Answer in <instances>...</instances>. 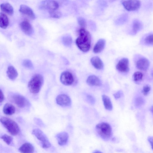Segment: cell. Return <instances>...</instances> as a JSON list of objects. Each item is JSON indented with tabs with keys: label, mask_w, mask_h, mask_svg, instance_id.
Returning <instances> with one entry per match:
<instances>
[{
	"label": "cell",
	"mask_w": 153,
	"mask_h": 153,
	"mask_svg": "<svg viewBox=\"0 0 153 153\" xmlns=\"http://www.w3.org/2000/svg\"><path fill=\"white\" fill-rule=\"evenodd\" d=\"M22 64L24 67L29 69H32L33 68V64L29 59H25L23 61Z\"/></svg>",
	"instance_id": "obj_30"
},
{
	"label": "cell",
	"mask_w": 153,
	"mask_h": 153,
	"mask_svg": "<svg viewBox=\"0 0 153 153\" xmlns=\"http://www.w3.org/2000/svg\"><path fill=\"white\" fill-rule=\"evenodd\" d=\"M56 137L58 144L60 146H63L67 143L68 140L69 136L67 132H62L57 134Z\"/></svg>",
	"instance_id": "obj_16"
},
{
	"label": "cell",
	"mask_w": 153,
	"mask_h": 153,
	"mask_svg": "<svg viewBox=\"0 0 153 153\" xmlns=\"http://www.w3.org/2000/svg\"><path fill=\"white\" fill-rule=\"evenodd\" d=\"M62 42L65 46L68 47L71 45L72 42V39L71 36L65 35L62 37Z\"/></svg>",
	"instance_id": "obj_28"
},
{
	"label": "cell",
	"mask_w": 153,
	"mask_h": 153,
	"mask_svg": "<svg viewBox=\"0 0 153 153\" xmlns=\"http://www.w3.org/2000/svg\"><path fill=\"white\" fill-rule=\"evenodd\" d=\"M123 95V93L122 91L119 90L116 93L113 94V95L116 99L120 98Z\"/></svg>",
	"instance_id": "obj_35"
},
{
	"label": "cell",
	"mask_w": 153,
	"mask_h": 153,
	"mask_svg": "<svg viewBox=\"0 0 153 153\" xmlns=\"http://www.w3.org/2000/svg\"><path fill=\"white\" fill-rule=\"evenodd\" d=\"M57 104L62 106H68L71 105V100L70 97L65 94L58 95L56 99Z\"/></svg>",
	"instance_id": "obj_11"
},
{
	"label": "cell",
	"mask_w": 153,
	"mask_h": 153,
	"mask_svg": "<svg viewBox=\"0 0 153 153\" xmlns=\"http://www.w3.org/2000/svg\"><path fill=\"white\" fill-rule=\"evenodd\" d=\"M7 73L8 77L11 80L15 79L18 75L17 70L12 65H9L8 66Z\"/></svg>",
	"instance_id": "obj_21"
},
{
	"label": "cell",
	"mask_w": 153,
	"mask_h": 153,
	"mask_svg": "<svg viewBox=\"0 0 153 153\" xmlns=\"http://www.w3.org/2000/svg\"><path fill=\"white\" fill-rule=\"evenodd\" d=\"M0 121L11 135L15 136L19 133L20 129L19 126L13 120L7 117H1L0 118Z\"/></svg>",
	"instance_id": "obj_3"
},
{
	"label": "cell",
	"mask_w": 153,
	"mask_h": 153,
	"mask_svg": "<svg viewBox=\"0 0 153 153\" xmlns=\"http://www.w3.org/2000/svg\"><path fill=\"white\" fill-rule=\"evenodd\" d=\"M48 12L51 17L58 19L61 16V13L57 10L48 11Z\"/></svg>",
	"instance_id": "obj_29"
},
{
	"label": "cell",
	"mask_w": 153,
	"mask_h": 153,
	"mask_svg": "<svg viewBox=\"0 0 153 153\" xmlns=\"http://www.w3.org/2000/svg\"><path fill=\"white\" fill-rule=\"evenodd\" d=\"M87 99L88 102L91 104H94L95 102V100L94 97L91 95H88L87 96Z\"/></svg>",
	"instance_id": "obj_36"
},
{
	"label": "cell",
	"mask_w": 153,
	"mask_h": 153,
	"mask_svg": "<svg viewBox=\"0 0 153 153\" xmlns=\"http://www.w3.org/2000/svg\"><path fill=\"white\" fill-rule=\"evenodd\" d=\"M77 21L79 24L82 28L86 27L87 23L83 17H79L77 18Z\"/></svg>",
	"instance_id": "obj_32"
},
{
	"label": "cell",
	"mask_w": 153,
	"mask_h": 153,
	"mask_svg": "<svg viewBox=\"0 0 153 153\" xmlns=\"http://www.w3.org/2000/svg\"><path fill=\"white\" fill-rule=\"evenodd\" d=\"M105 44V40L102 39H99L93 48V51L95 53L101 52L104 49Z\"/></svg>",
	"instance_id": "obj_18"
},
{
	"label": "cell",
	"mask_w": 153,
	"mask_h": 153,
	"mask_svg": "<svg viewBox=\"0 0 153 153\" xmlns=\"http://www.w3.org/2000/svg\"><path fill=\"white\" fill-rule=\"evenodd\" d=\"M32 134L41 142L42 147L44 149H47L50 147L51 144L48 138L44 132L38 128L33 130Z\"/></svg>",
	"instance_id": "obj_6"
},
{
	"label": "cell",
	"mask_w": 153,
	"mask_h": 153,
	"mask_svg": "<svg viewBox=\"0 0 153 153\" xmlns=\"http://www.w3.org/2000/svg\"><path fill=\"white\" fill-rule=\"evenodd\" d=\"M96 128L100 136L105 140H108L112 135V128L108 123L102 122L98 123L96 125Z\"/></svg>",
	"instance_id": "obj_4"
},
{
	"label": "cell",
	"mask_w": 153,
	"mask_h": 153,
	"mask_svg": "<svg viewBox=\"0 0 153 153\" xmlns=\"http://www.w3.org/2000/svg\"><path fill=\"white\" fill-rule=\"evenodd\" d=\"M102 98L105 109L109 111H111L112 109L113 106L109 97L108 96L103 94L102 95Z\"/></svg>",
	"instance_id": "obj_25"
},
{
	"label": "cell",
	"mask_w": 153,
	"mask_h": 153,
	"mask_svg": "<svg viewBox=\"0 0 153 153\" xmlns=\"http://www.w3.org/2000/svg\"><path fill=\"white\" fill-rule=\"evenodd\" d=\"M91 62L92 65L96 69H102L104 66L103 63L101 59L98 56H95L91 58Z\"/></svg>",
	"instance_id": "obj_19"
},
{
	"label": "cell",
	"mask_w": 153,
	"mask_h": 153,
	"mask_svg": "<svg viewBox=\"0 0 153 153\" xmlns=\"http://www.w3.org/2000/svg\"><path fill=\"white\" fill-rule=\"evenodd\" d=\"M9 21L7 16L1 12L0 14V27L3 29L7 28L9 25Z\"/></svg>",
	"instance_id": "obj_24"
},
{
	"label": "cell",
	"mask_w": 153,
	"mask_h": 153,
	"mask_svg": "<svg viewBox=\"0 0 153 153\" xmlns=\"http://www.w3.org/2000/svg\"><path fill=\"white\" fill-rule=\"evenodd\" d=\"M87 84L91 86H99L102 84V82L100 79L94 75L89 76L86 80Z\"/></svg>",
	"instance_id": "obj_15"
},
{
	"label": "cell",
	"mask_w": 153,
	"mask_h": 153,
	"mask_svg": "<svg viewBox=\"0 0 153 153\" xmlns=\"http://www.w3.org/2000/svg\"><path fill=\"white\" fill-rule=\"evenodd\" d=\"M21 153H33L34 149L31 143H26L23 144L19 149Z\"/></svg>",
	"instance_id": "obj_17"
},
{
	"label": "cell",
	"mask_w": 153,
	"mask_h": 153,
	"mask_svg": "<svg viewBox=\"0 0 153 153\" xmlns=\"http://www.w3.org/2000/svg\"><path fill=\"white\" fill-rule=\"evenodd\" d=\"M150 110L151 112L153 114V105L151 106L150 108Z\"/></svg>",
	"instance_id": "obj_39"
},
{
	"label": "cell",
	"mask_w": 153,
	"mask_h": 153,
	"mask_svg": "<svg viewBox=\"0 0 153 153\" xmlns=\"http://www.w3.org/2000/svg\"><path fill=\"white\" fill-rule=\"evenodd\" d=\"M59 7V4L58 3L53 0L43 1L41 6L42 8L48 10L49 11L57 10Z\"/></svg>",
	"instance_id": "obj_10"
},
{
	"label": "cell",
	"mask_w": 153,
	"mask_h": 153,
	"mask_svg": "<svg viewBox=\"0 0 153 153\" xmlns=\"http://www.w3.org/2000/svg\"><path fill=\"white\" fill-rule=\"evenodd\" d=\"M8 98L10 101L20 108H25L29 104L28 101L25 97L19 94H10Z\"/></svg>",
	"instance_id": "obj_5"
},
{
	"label": "cell",
	"mask_w": 153,
	"mask_h": 153,
	"mask_svg": "<svg viewBox=\"0 0 153 153\" xmlns=\"http://www.w3.org/2000/svg\"><path fill=\"white\" fill-rule=\"evenodd\" d=\"M19 11L22 14L27 16L32 19H34L36 18L35 14L33 10L25 4H21L20 6Z\"/></svg>",
	"instance_id": "obj_13"
},
{
	"label": "cell",
	"mask_w": 153,
	"mask_h": 153,
	"mask_svg": "<svg viewBox=\"0 0 153 153\" xmlns=\"http://www.w3.org/2000/svg\"><path fill=\"white\" fill-rule=\"evenodd\" d=\"M151 74L153 78V71H152L151 73Z\"/></svg>",
	"instance_id": "obj_41"
},
{
	"label": "cell",
	"mask_w": 153,
	"mask_h": 153,
	"mask_svg": "<svg viewBox=\"0 0 153 153\" xmlns=\"http://www.w3.org/2000/svg\"><path fill=\"white\" fill-rule=\"evenodd\" d=\"M143 25L141 22L137 19L134 20L132 25V33L133 35L136 34L143 28Z\"/></svg>",
	"instance_id": "obj_22"
},
{
	"label": "cell",
	"mask_w": 153,
	"mask_h": 153,
	"mask_svg": "<svg viewBox=\"0 0 153 153\" xmlns=\"http://www.w3.org/2000/svg\"><path fill=\"white\" fill-rule=\"evenodd\" d=\"M1 138L7 145H10L13 140L12 137L6 134H4L1 137Z\"/></svg>",
	"instance_id": "obj_31"
},
{
	"label": "cell",
	"mask_w": 153,
	"mask_h": 153,
	"mask_svg": "<svg viewBox=\"0 0 153 153\" xmlns=\"http://www.w3.org/2000/svg\"><path fill=\"white\" fill-rule=\"evenodd\" d=\"M148 140L151 145L152 149L153 150V136L149 137Z\"/></svg>",
	"instance_id": "obj_37"
},
{
	"label": "cell",
	"mask_w": 153,
	"mask_h": 153,
	"mask_svg": "<svg viewBox=\"0 0 153 153\" xmlns=\"http://www.w3.org/2000/svg\"><path fill=\"white\" fill-rule=\"evenodd\" d=\"M121 2L125 8L128 11L137 10L141 5L140 2L138 0L122 1Z\"/></svg>",
	"instance_id": "obj_7"
},
{
	"label": "cell",
	"mask_w": 153,
	"mask_h": 153,
	"mask_svg": "<svg viewBox=\"0 0 153 153\" xmlns=\"http://www.w3.org/2000/svg\"><path fill=\"white\" fill-rule=\"evenodd\" d=\"M15 107L11 104L7 103L3 107V111L6 115H12L15 113Z\"/></svg>",
	"instance_id": "obj_23"
},
{
	"label": "cell",
	"mask_w": 153,
	"mask_h": 153,
	"mask_svg": "<svg viewBox=\"0 0 153 153\" xmlns=\"http://www.w3.org/2000/svg\"><path fill=\"white\" fill-rule=\"evenodd\" d=\"M1 10L7 14L12 15L14 13L13 8L12 6L8 2H4L0 5Z\"/></svg>",
	"instance_id": "obj_20"
},
{
	"label": "cell",
	"mask_w": 153,
	"mask_h": 153,
	"mask_svg": "<svg viewBox=\"0 0 153 153\" xmlns=\"http://www.w3.org/2000/svg\"><path fill=\"white\" fill-rule=\"evenodd\" d=\"M144 102L143 99L141 97H139L136 99L135 105L137 106H139L142 105Z\"/></svg>",
	"instance_id": "obj_34"
},
{
	"label": "cell",
	"mask_w": 153,
	"mask_h": 153,
	"mask_svg": "<svg viewBox=\"0 0 153 153\" xmlns=\"http://www.w3.org/2000/svg\"><path fill=\"white\" fill-rule=\"evenodd\" d=\"M150 65L149 60L146 58L142 57L136 61V66L138 69L146 71L148 69Z\"/></svg>",
	"instance_id": "obj_12"
},
{
	"label": "cell",
	"mask_w": 153,
	"mask_h": 153,
	"mask_svg": "<svg viewBox=\"0 0 153 153\" xmlns=\"http://www.w3.org/2000/svg\"><path fill=\"white\" fill-rule=\"evenodd\" d=\"M43 76L39 74L34 75L29 81L28 87L30 92L33 94L39 92L43 83Z\"/></svg>",
	"instance_id": "obj_2"
},
{
	"label": "cell",
	"mask_w": 153,
	"mask_h": 153,
	"mask_svg": "<svg viewBox=\"0 0 153 153\" xmlns=\"http://www.w3.org/2000/svg\"><path fill=\"white\" fill-rule=\"evenodd\" d=\"M4 100V94L2 91L1 90H0V102L1 104L3 101Z\"/></svg>",
	"instance_id": "obj_38"
},
{
	"label": "cell",
	"mask_w": 153,
	"mask_h": 153,
	"mask_svg": "<svg viewBox=\"0 0 153 153\" xmlns=\"http://www.w3.org/2000/svg\"><path fill=\"white\" fill-rule=\"evenodd\" d=\"M143 42L146 45L153 46V33L146 36L144 39Z\"/></svg>",
	"instance_id": "obj_27"
},
{
	"label": "cell",
	"mask_w": 153,
	"mask_h": 153,
	"mask_svg": "<svg viewBox=\"0 0 153 153\" xmlns=\"http://www.w3.org/2000/svg\"><path fill=\"white\" fill-rule=\"evenodd\" d=\"M19 26L22 31L26 34L31 35L33 34V28L28 21L27 20L22 21L20 23Z\"/></svg>",
	"instance_id": "obj_14"
},
{
	"label": "cell",
	"mask_w": 153,
	"mask_h": 153,
	"mask_svg": "<svg viewBox=\"0 0 153 153\" xmlns=\"http://www.w3.org/2000/svg\"><path fill=\"white\" fill-rule=\"evenodd\" d=\"M60 80L64 85H72L74 82V78L72 74L70 72L66 71L61 74Z\"/></svg>",
	"instance_id": "obj_8"
},
{
	"label": "cell",
	"mask_w": 153,
	"mask_h": 153,
	"mask_svg": "<svg viewBox=\"0 0 153 153\" xmlns=\"http://www.w3.org/2000/svg\"><path fill=\"white\" fill-rule=\"evenodd\" d=\"M93 153H102L100 151H97L94 152Z\"/></svg>",
	"instance_id": "obj_40"
},
{
	"label": "cell",
	"mask_w": 153,
	"mask_h": 153,
	"mask_svg": "<svg viewBox=\"0 0 153 153\" xmlns=\"http://www.w3.org/2000/svg\"><path fill=\"white\" fill-rule=\"evenodd\" d=\"M151 90V87L149 85H144L143 88L142 92L143 94L146 96L148 95Z\"/></svg>",
	"instance_id": "obj_33"
},
{
	"label": "cell",
	"mask_w": 153,
	"mask_h": 153,
	"mask_svg": "<svg viewBox=\"0 0 153 153\" xmlns=\"http://www.w3.org/2000/svg\"><path fill=\"white\" fill-rule=\"evenodd\" d=\"M143 74L140 71L134 72L132 76V79L134 81L137 83H140L142 80L143 78Z\"/></svg>",
	"instance_id": "obj_26"
},
{
	"label": "cell",
	"mask_w": 153,
	"mask_h": 153,
	"mask_svg": "<svg viewBox=\"0 0 153 153\" xmlns=\"http://www.w3.org/2000/svg\"><path fill=\"white\" fill-rule=\"evenodd\" d=\"M76 43L79 48L83 52L90 49L91 44V36L90 32L85 28L79 30V36L76 40Z\"/></svg>",
	"instance_id": "obj_1"
},
{
	"label": "cell",
	"mask_w": 153,
	"mask_h": 153,
	"mask_svg": "<svg viewBox=\"0 0 153 153\" xmlns=\"http://www.w3.org/2000/svg\"><path fill=\"white\" fill-rule=\"evenodd\" d=\"M116 68L122 73H127L129 71V61L128 59L123 58L120 59L117 64Z\"/></svg>",
	"instance_id": "obj_9"
}]
</instances>
